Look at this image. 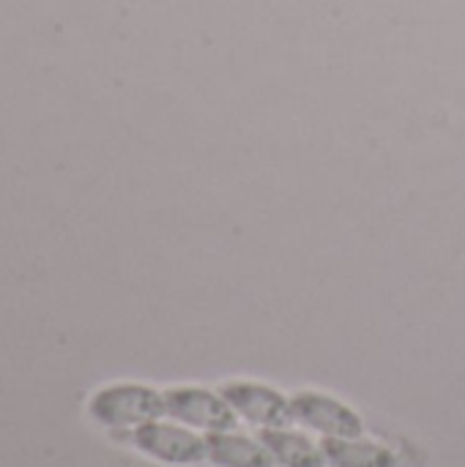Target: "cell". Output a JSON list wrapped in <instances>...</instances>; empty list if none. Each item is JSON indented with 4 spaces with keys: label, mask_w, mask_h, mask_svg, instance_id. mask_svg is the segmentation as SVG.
<instances>
[{
    "label": "cell",
    "mask_w": 465,
    "mask_h": 467,
    "mask_svg": "<svg viewBox=\"0 0 465 467\" xmlns=\"http://www.w3.org/2000/svg\"><path fill=\"white\" fill-rule=\"evenodd\" d=\"M219 394L225 397V402L233 408V413L241 421H247L258 430H274V427H291L293 424L291 400L266 383L227 380L219 386Z\"/></svg>",
    "instance_id": "5b68a950"
},
{
    "label": "cell",
    "mask_w": 465,
    "mask_h": 467,
    "mask_svg": "<svg viewBox=\"0 0 465 467\" xmlns=\"http://www.w3.org/2000/svg\"><path fill=\"white\" fill-rule=\"evenodd\" d=\"M206 462L214 467H277L260 438L236 430L206 435Z\"/></svg>",
    "instance_id": "8992f818"
},
{
    "label": "cell",
    "mask_w": 465,
    "mask_h": 467,
    "mask_svg": "<svg viewBox=\"0 0 465 467\" xmlns=\"http://www.w3.org/2000/svg\"><path fill=\"white\" fill-rule=\"evenodd\" d=\"M164 394V416L173 421L197 430L203 435L227 432L238 427V416L225 402L219 391L200 389V386H173Z\"/></svg>",
    "instance_id": "7a4b0ae2"
},
{
    "label": "cell",
    "mask_w": 465,
    "mask_h": 467,
    "mask_svg": "<svg viewBox=\"0 0 465 467\" xmlns=\"http://www.w3.org/2000/svg\"><path fill=\"white\" fill-rule=\"evenodd\" d=\"M258 438L271 451L277 467H329L321 441H312L307 430H293L291 424V427L260 430Z\"/></svg>",
    "instance_id": "52a82bcc"
},
{
    "label": "cell",
    "mask_w": 465,
    "mask_h": 467,
    "mask_svg": "<svg viewBox=\"0 0 465 467\" xmlns=\"http://www.w3.org/2000/svg\"><path fill=\"white\" fill-rule=\"evenodd\" d=\"M293 424L321 438H362L365 419L345 402L323 391H296L291 397Z\"/></svg>",
    "instance_id": "277c9868"
},
{
    "label": "cell",
    "mask_w": 465,
    "mask_h": 467,
    "mask_svg": "<svg viewBox=\"0 0 465 467\" xmlns=\"http://www.w3.org/2000/svg\"><path fill=\"white\" fill-rule=\"evenodd\" d=\"M88 413L110 430H137L164 416V394L140 383H115L93 394Z\"/></svg>",
    "instance_id": "6da1fadb"
},
{
    "label": "cell",
    "mask_w": 465,
    "mask_h": 467,
    "mask_svg": "<svg viewBox=\"0 0 465 467\" xmlns=\"http://www.w3.org/2000/svg\"><path fill=\"white\" fill-rule=\"evenodd\" d=\"M329 467H400V454L378 441L362 438H321Z\"/></svg>",
    "instance_id": "ba28073f"
},
{
    "label": "cell",
    "mask_w": 465,
    "mask_h": 467,
    "mask_svg": "<svg viewBox=\"0 0 465 467\" xmlns=\"http://www.w3.org/2000/svg\"><path fill=\"white\" fill-rule=\"evenodd\" d=\"M132 443L151 460L164 465H200L206 462V435L178 421H148L132 432Z\"/></svg>",
    "instance_id": "3957f363"
}]
</instances>
